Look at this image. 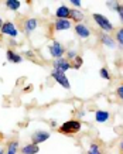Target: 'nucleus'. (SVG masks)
<instances>
[{
    "label": "nucleus",
    "instance_id": "nucleus-1",
    "mask_svg": "<svg viewBox=\"0 0 123 154\" xmlns=\"http://www.w3.org/2000/svg\"><path fill=\"white\" fill-rule=\"evenodd\" d=\"M81 127H82V125L79 120H68L65 123H62L58 130L62 134H75V133L81 131Z\"/></svg>",
    "mask_w": 123,
    "mask_h": 154
},
{
    "label": "nucleus",
    "instance_id": "nucleus-2",
    "mask_svg": "<svg viewBox=\"0 0 123 154\" xmlns=\"http://www.w3.org/2000/svg\"><path fill=\"white\" fill-rule=\"evenodd\" d=\"M92 17H94V21H95V23L98 24V26H99V27L102 28L103 31H106V33L113 31V28H115L113 24L109 21L106 16H103V14H99V13H95Z\"/></svg>",
    "mask_w": 123,
    "mask_h": 154
},
{
    "label": "nucleus",
    "instance_id": "nucleus-3",
    "mask_svg": "<svg viewBox=\"0 0 123 154\" xmlns=\"http://www.w3.org/2000/svg\"><path fill=\"white\" fill-rule=\"evenodd\" d=\"M51 78H54V79H55V82L61 85L62 88H65V89H69V88H71V85H69V79L66 78V74H65V72L58 71V69H52L51 71Z\"/></svg>",
    "mask_w": 123,
    "mask_h": 154
},
{
    "label": "nucleus",
    "instance_id": "nucleus-4",
    "mask_svg": "<svg viewBox=\"0 0 123 154\" xmlns=\"http://www.w3.org/2000/svg\"><path fill=\"white\" fill-rule=\"evenodd\" d=\"M48 51L52 58L58 60V58H62V55L65 54V48L60 41H52V44L48 47Z\"/></svg>",
    "mask_w": 123,
    "mask_h": 154
},
{
    "label": "nucleus",
    "instance_id": "nucleus-5",
    "mask_svg": "<svg viewBox=\"0 0 123 154\" xmlns=\"http://www.w3.org/2000/svg\"><path fill=\"white\" fill-rule=\"evenodd\" d=\"M2 34H5V35H9V37H17L19 35V30L16 27L14 23H11V21H5L3 24V27H2Z\"/></svg>",
    "mask_w": 123,
    "mask_h": 154
},
{
    "label": "nucleus",
    "instance_id": "nucleus-6",
    "mask_svg": "<svg viewBox=\"0 0 123 154\" xmlns=\"http://www.w3.org/2000/svg\"><path fill=\"white\" fill-rule=\"evenodd\" d=\"M50 139V133L48 131H44V130H37L34 131L33 136H31V143L33 144H40V143H44L45 140Z\"/></svg>",
    "mask_w": 123,
    "mask_h": 154
},
{
    "label": "nucleus",
    "instance_id": "nucleus-7",
    "mask_svg": "<svg viewBox=\"0 0 123 154\" xmlns=\"http://www.w3.org/2000/svg\"><path fill=\"white\" fill-rule=\"evenodd\" d=\"M38 27V20L35 17H30L23 23V30L26 34H31L33 31H35Z\"/></svg>",
    "mask_w": 123,
    "mask_h": 154
},
{
    "label": "nucleus",
    "instance_id": "nucleus-8",
    "mask_svg": "<svg viewBox=\"0 0 123 154\" xmlns=\"http://www.w3.org/2000/svg\"><path fill=\"white\" fill-rule=\"evenodd\" d=\"M52 65H54V69H58V71H62V72H66V71L72 68L71 66V62L65 58H58L52 62Z\"/></svg>",
    "mask_w": 123,
    "mask_h": 154
},
{
    "label": "nucleus",
    "instance_id": "nucleus-9",
    "mask_svg": "<svg viewBox=\"0 0 123 154\" xmlns=\"http://www.w3.org/2000/svg\"><path fill=\"white\" fill-rule=\"evenodd\" d=\"M72 27V21L69 19H57V21L54 23V28L57 31H65Z\"/></svg>",
    "mask_w": 123,
    "mask_h": 154
},
{
    "label": "nucleus",
    "instance_id": "nucleus-10",
    "mask_svg": "<svg viewBox=\"0 0 123 154\" xmlns=\"http://www.w3.org/2000/svg\"><path fill=\"white\" fill-rule=\"evenodd\" d=\"M75 33H76V35L79 38H88L91 35V30H89V27L88 26H85V24H82V23H78V24H75Z\"/></svg>",
    "mask_w": 123,
    "mask_h": 154
},
{
    "label": "nucleus",
    "instance_id": "nucleus-11",
    "mask_svg": "<svg viewBox=\"0 0 123 154\" xmlns=\"http://www.w3.org/2000/svg\"><path fill=\"white\" fill-rule=\"evenodd\" d=\"M55 16H57V19H69V16H71V9H69L68 6L62 5L57 9Z\"/></svg>",
    "mask_w": 123,
    "mask_h": 154
},
{
    "label": "nucleus",
    "instance_id": "nucleus-12",
    "mask_svg": "<svg viewBox=\"0 0 123 154\" xmlns=\"http://www.w3.org/2000/svg\"><path fill=\"white\" fill-rule=\"evenodd\" d=\"M6 58H7L9 62H13V64H20L23 61V57L17 54L16 51H13V50H7L6 51Z\"/></svg>",
    "mask_w": 123,
    "mask_h": 154
},
{
    "label": "nucleus",
    "instance_id": "nucleus-13",
    "mask_svg": "<svg viewBox=\"0 0 123 154\" xmlns=\"http://www.w3.org/2000/svg\"><path fill=\"white\" fill-rule=\"evenodd\" d=\"M38 151H40V147L37 144H33V143L21 147V154H37Z\"/></svg>",
    "mask_w": 123,
    "mask_h": 154
},
{
    "label": "nucleus",
    "instance_id": "nucleus-14",
    "mask_svg": "<svg viewBox=\"0 0 123 154\" xmlns=\"http://www.w3.org/2000/svg\"><path fill=\"white\" fill-rule=\"evenodd\" d=\"M109 117H110V115H109V112H106V110H96V113H95V120L98 122V123L108 122Z\"/></svg>",
    "mask_w": 123,
    "mask_h": 154
},
{
    "label": "nucleus",
    "instance_id": "nucleus-15",
    "mask_svg": "<svg viewBox=\"0 0 123 154\" xmlns=\"http://www.w3.org/2000/svg\"><path fill=\"white\" fill-rule=\"evenodd\" d=\"M100 41H102V44H103L105 47H108V48H115V45H116L115 38H112L109 34H102L100 35Z\"/></svg>",
    "mask_w": 123,
    "mask_h": 154
},
{
    "label": "nucleus",
    "instance_id": "nucleus-16",
    "mask_svg": "<svg viewBox=\"0 0 123 154\" xmlns=\"http://www.w3.org/2000/svg\"><path fill=\"white\" fill-rule=\"evenodd\" d=\"M84 13L81 11V10H78V9H74V10H71V16H69V20H74V21H76V24L78 23H81L82 20H84Z\"/></svg>",
    "mask_w": 123,
    "mask_h": 154
},
{
    "label": "nucleus",
    "instance_id": "nucleus-17",
    "mask_svg": "<svg viewBox=\"0 0 123 154\" xmlns=\"http://www.w3.org/2000/svg\"><path fill=\"white\" fill-rule=\"evenodd\" d=\"M6 7L10 10H19L20 7H21V2L20 0H7L6 2Z\"/></svg>",
    "mask_w": 123,
    "mask_h": 154
},
{
    "label": "nucleus",
    "instance_id": "nucleus-18",
    "mask_svg": "<svg viewBox=\"0 0 123 154\" xmlns=\"http://www.w3.org/2000/svg\"><path fill=\"white\" fill-rule=\"evenodd\" d=\"M17 151H19V141H10L6 154H17Z\"/></svg>",
    "mask_w": 123,
    "mask_h": 154
},
{
    "label": "nucleus",
    "instance_id": "nucleus-19",
    "mask_svg": "<svg viewBox=\"0 0 123 154\" xmlns=\"http://www.w3.org/2000/svg\"><path fill=\"white\" fill-rule=\"evenodd\" d=\"M72 61H74V62L71 64V66L74 68V69H79L81 66H82V64H84V60H82V57L81 55H76Z\"/></svg>",
    "mask_w": 123,
    "mask_h": 154
},
{
    "label": "nucleus",
    "instance_id": "nucleus-20",
    "mask_svg": "<svg viewBox=\"0 0 123 154\" xmlns=\"http://www.w3.org/2000/svg\"><path fill=\"white\" fill-rule=\"evenodd\" d=\"M88 154H102L100 147L96 144V143H92V144L89 146V149H88Z\"/></svg>",
    "mask_w": 123,
    "mask_h": 154
},
{
    "label": "nucleus",
    "instance_id": "nucleus-21",
    "mask_svg": "<svg viewBox=\"0 0 123 154\" xmlns=\"http://www.w3.org/2000/svg\"><path fill=\"white\" fill-rule=\"evenodd\" d=\"M115 40L118 41V44L120 47H123V27L119 28L118 31H116V35H115Z\"/></svg>",
    "mask_w": 123,
    "mask_h": 154
},
{
    "label": "nucleus",
    "instance_id": "nucleus-22",
    "mask_svg": "<svg viewBox=\"0 0 123 154\" xmlns=\"http://www.w3.org/2000/svg\"><path fill=\"white\" fill-rule=\"evenodd\" d=\"M99 75H100V78H103V79H106V81L110 79V74H109V69H108V68H100Z\"/></svg>",
    "mask_w": 123,
    "mask_h": 154
},
{
    "label": "nucleus",
    "instance_id": "nucleus-23",
    "mask_svg": "<svg viewBox=\"0 0 123 154\" xmlns=\"http://www.w3.org/2000/svg\"><path fill=\"white\" fill-rule=\"evenodd\" d=\"M76 55H78V54H76L75 50H68V51H66V60L68 61H72Z\"/></svg>",
    "mask_w": 123,
    "mask_h": 154
},
{
    "label": "nucleus",
    "instance_id": "nucleus-24",
    "mask_svg": "<svg viewBox=\"0 0 123 154\" xmlns=\"http://www.w3.org/2000/svg\"><path fill=\"white\" fill-rule=\"evenodd\" d=\"M106 6H108L110 10H116V11H118L119 3H118V2H106Z\"/></svg>",
    "mask_w": 123,
    "mask_h": 154
},
{
    "label": "nucleus",
    "instance_id": "nucleus-25",
    "mask_svg": "<svg viewBox=\"0 0 123 154\" xmlns=\"http://www.w3.org/2000/svg\"><path fill=\"white\" fill-rule=\"evenodd\" d=\"M116 95H118V98L120 99V100H123V84L116 89Z\"/></svg>",
    "mask_w": 123,
    "mask_h": 154
},
{
    "label": "nucleus",
    "instance_id": "nucleus-26",
    "mask_svg": "<svg viewBox=\"0 0 123 154\" xmlns=\"http://www.w3.org/2000/svg\"><path fill=\"white\" fill-rule=\"evenodd\" d=\"M118 14H119V19H120V21L123 23V5H119V7H118Z\"/></svg>",
    "mask_w": 123,
    "mask_h": 154
},
{
    "label": "nucleus",
    "instance_id": "nucleus-27",
    "mask_svg": "<svg viewBox=\"0 0 123 154\" xmlns=\"http://www.w3.org/2000/svg\"><path fill=\"white\" fill-rule=\"evenodd\" d=\"M71 5L72 6H75V7H81V0H71Z\"/></svg>",
    "mask_w": 123,
    "mask_h": 154
},
{
    "label": "nucleus",
    "instance_id": "nucleus-28",
    "mask_svg": "<svg viewBox=\"0 0 123 154\" xmlns=\"http://www.w3.org/2000/svg\"><path fill=\"white\" fill-rule=\"evenodd\" d=\"M26 55L30 57V58H34V52H31V51H26Z\"/></svg>",
    "mask_w": 123,
    "mask_h": 154
},
{
    "label": "nucleus",
    "instance_id": "nucleus-29",
    "mask_svg": "<svg viewBox=\"0 0 123 154\" xmlns=\"http://www.w3.org/2000/svg\"><path fill=\"white\" fill-rule=\"evenodd\" d=\"M3 24H5V21L2 20V16H0V30H2V27H3Z\"/></svg>",
    "mask_w": 123,
    "mask_h": 154
},
{
    "label": "nucleus",
    "instance_id": "nucleus-30",
    "mask_svg": "<svg viewBox=\"0 0 123 154\" xmlns=\"http://www.w3.org/2000/svg\"><path fill=\"white\" fill-rule=\"evenodd\" d=\"M120 150H122V153H123V141L120 143Z\"/></svg>",
    "mask_w": 123,
    "mask_h": 154
},
{
    "label": "nucleus",
    "instance_id": "nucleus-31",
    "mask_svg": "<svg viewBox=\"0 0 123 154\" xmlns=\"http://www.w3.org/2000/svg\"><path fill=\"white\" fill-rule=\"evenodd\" d=\"M0 154H6V153H5V150H3V149H0Z\"/></svg>",
    "mask_w": 123,
    "mask_h": 154
}]
</instances>
